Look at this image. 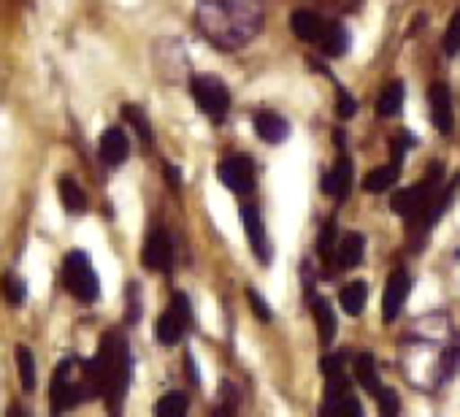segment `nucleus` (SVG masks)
<instances>
[{
    "label": "nucleus",
    "instance_id": "f257e3e1",
    "mask_svg": "<svg viewBox=\"0 0 460 417\" xmlns=\"http://www.w3.org/2000/svg\"><path fill=\"white\" fill-rule=\"evenodd\" d=\"M266 22L263 0H198L195 25L208 44L225 52L250 47Z\"/></svg>",
    "mask_w": 460,
    "mask_h": 417
},
{
    "label": "nucleus",
    "instance_id": "f03ea898",
    "mask_svg": "<svg viewBox=\"0 0 460 417\" xmlns=\"http://www.w3.org/2000/svg\"><path fill=\"white\" fill-rule=\"evenodd\" d=\"M93 368L98 379V393L109 406V417H122V406L133 379V355L122 331L114 328L103 333L93 358Z\"/></svg>",
    "mask_w": 460,
    "mask_h": 417
},
{
    "label": "nucleus",
    "instance_id": "7ed1b4c3",
    "mask_svg": "<svg viewBox=\"0 0 460 417\" xmlns=\"http://www.w3.org/2000/svg\"><path fill=\"white\" fill-rule=\"evenodd\" d=\"M98 379L93 368V358L71 355L60 360V366L52 371L49 382V409L55 417H63L82 406L90 398H98Z\"/></svg>",
    "mask_w": 460,
    "mask_h": 417
},
{
    "label": "nucleus",
    "instance_id": "20e7f679",
    "mask_svg": "<svg viewBox=\"0 0 460 417\" xmlns=\"http://www.w3.org/2000/svg\"><path fill=\"white\" fill-rule=\"evenodd\" d=\"M444 190V165L433 163L430 171L411 187H403L393 195L390 208L395 215H401L403 220H409L411 226L420 223L425 217V212L433 206V200L438 198V192Z\"/></svg>",
    "mask_w": 460,
    "mask_h": 417
},
{
    "label": "nucleus",
    "instance_id": "39448f33",
    "mask_svg": "<svg viewBox=\"0 0 460 417\" xmlns=\"http://www.w3.org/2000/svg\"><path fill=\"white\" fill-rule=\"evenodd\" d=\"M63 288L79 301V304H95L101 296V279L95 274V266L84 250H71L63 258Z\"/></svg>",
    "mask_w": 460,
    "mask_h": 417
},
{
    "label": "nucleus",
    "instance_id": "423d86ee",
    "mask_svg": "<svg viewBox=\"0 0 460 417\" xmlns=\"http://www.w3.org/2000/svg\"><path fill=\"white\" fill-rule=\"evenodd\" d=\"M190 90H192V98L198 103V109L211 117V120H222L230 109V90L225 87V82L214 74H198L192 76L190 82Z\"/></svg>",
    "mask_w": 460,
    "mask_h": 417
},
{
    "label": "nucleus",
    "instance_id": "0eeeda50",
    "mask_svg": "<svg viewBox=\"0 0 460 417\" xmlns=\"http://www.w3.org/2000/svg\"><path fill=\"white\" fill-rule=\"evenodd\" d=\"M192 328V306L184 293H173L171 306L160 315L155 325V336L163 347H173L184 339V333Z\"/></svg>",
    "mask_w": 460,
    "mask_h": 417
},
{
    "label": "nucleus",
    "instance_id": "6e6552de",
    "mask_svg": "<svg viewBox=\"0 0 460 417\" xmlns=\"http://www.w3.org/2000/svg\"><path fill=\"white\" fill-rule=\"evenodd\" d=\"M219 182L236 195H252L255 192V163L250 155H230L217 165Z\"/></svg>",
    "mask_w": 460,
    "mask_h": 417
},
{
    "label": "nucleus",
    "instance_id": "1a4fd4ad",
    "mask_svg": "<svg viewBox=\"0 0 460 417\" xmlns=\"http://www.w3.org/2000/svg\"><path fill=\"white\" fill-rule=\"evenodd\" d=\"M141 263L149 271H171V266H173V242H171L168 231H163V228L149 231V236L144 242V250H141Z\"/></svg>",
    "mask_w": 460,
    "mask_h": 417
},
{
    "label": "nucleus",
    "instance_id": "9d476101",
    "mask_svg": "<svg viewBox=\"0 0 460 417\" xmlns=\"http://www.w3.org/2000/svg\"><path fill=\"white\" fill-rule=\"evenodd\" d=\"M428 109L430 122L441 136H449L455 128V109H452V93L444 82H436L428 87Z\"/></svg>",
    "mask_w": 460,
    "mask_h": 417
},
{
    "label": "nucleus",
    "instance_id": "9b49d317",
    "mask_svg": "<svg viewBox=\"0 0 460 417\" xmlns=\"http://www.w3.org/2000/svg\"><path fill=\"white\" fill-rule=\"evenodd\" d=\"M409 290H411V277H409V271H406V269H395V271L390 274L387 285H385V293H382V317H385V323L398 320V315H401V309H403V304H406Z\"/></svg>",
    "mask_w": 460,
    "mask_h": 417
},
{
    "label": "nucleus",
    "instance_id": "f8f14e48",
    "mask_svg": "<svg viewBox=\"0 0 460 417\" xmlns=\"http://www.w3.org/2000/svg\"><path fill=\"white\" fill-rule=\"evenodd\" d=\"M242 226L247 231V239H250V247L255 253V258L261 263H269L271 261V250H269V239H266V226H263V215L255 203H242Z\"/></svg>",
    "mask_w": 460,
    "mask_h": 417
},
{
    "label": "nucleus",
    "instance_id": "ddd939ff",
    "mask_svg": "<svg viewBox=\"0 0 460 417\" xmlns=\"http://www.w3.org/2000/svg\"><path fill=\"white\" fill-rule=\"evenodd\" d=\"M98 157L106 168H119L130 157V138L119 125H111L103 130L98 141Z\"/></svg>",
    "mask_w": 460,
    "mask_h": 417
},
{
    "label": "nucleus",
    "instance_id": "4468645a",
    "mask_svg": "<svg viewBox=\"0 0 460 417\" xmlns=\"http://www.w3.org/2000/svg\"><path fill=\"white\" fill-rule=\"evenodd\" d=\"M349 187H352V160L341 155L336 165L323 176V192L336 200H344L349 195Z\"/></svg>",
    "mask_w": 460,
    "mask_h": 417
},
{
    "label": "nucleus",
    "instance_id": "2eb2a0df",
    "mask_svg": "<svg viewBox=\"0 0 460 417\" xmlns=\"http://www.w3.org/2000/svg\"><path fill=\"white\" fill-rule=\"evenodd\" d=\"M309 306H312V315H314V323H317V336H320V342H323V344H331V342L336 339L339 323H336V315H333L328 298H323L320 293L309 290Z\"/></svg>",
    "mask_w": 460,
    "mask_h": 417
},
{
    "label": "nucleus",
    "instance_id": "dca6fc26",
    "mask_svg": "<svg viewBox=\"0 0 460 417\" xmlns=\"http://www.w3.org/2000/svg\"><path fill=\"white\" fill-rule=\"evenodd\" d=\"M58 195H60V203H63V208H66L68 215L79 217V215L87 212V206H90L87 192H84V187L74 176H60L58 179Z\"/></svg>",
    "mask_w": 460,
    "mask_h": 417
},
{
    "label": "nucleus",
    "instance_id": "f3484780",
    "mask_svg": "<svg viewBox=\"0 0 460 417\" xmlns=\"http://www.w3.org/2000/svg\"><path fill=\"white\" fill-rule=\"evenodd\" d=\"M325 25H328V22H325L317 12H309V9H298V12L293 14V20H290L293 33H296L301 41H309V44H320Z\"/></svg>",
    "mask_w": 460,
    "mask_h": 417
},
{
    "label": "nucleus",
    "instance_id": "a211bd4d",
    "mask_svg": "<svg viewBox=\"0 0 460 417\" xmlns=\"http://www.w3.org/2000/svg\"><path fill=\"white\" fill-rule=\"evenodd\" d=\"M288 120L282 117V114H277V111H258L255 114V133H258V138H263L266 144H279V141H285V136H288Z\"/></svg>",
    "mask_w": 460,
    "mask_h": 417
},
{
    "label": "nucleus",
    "instance_id": "6ab92c4d",
    "mask_svg": "<svg viewBox=\"0 0 460 417\" xmlns=\"http://www.w3.org/2000/svg\"><path fill=\"white\" fill-rule=\"evenodd\" d=\"M320 49L328 58H341L349 49V31L341 22H328L320 39Z\"/></svg>",
    "mask_w": 460,
    "mask_h": 417
},
{
    "label": "nucleus",
    "instance_id": "aec40b11",
    "mask_svg": "<svg viewBox=\"0 0 460 417\" xmlns=\"http://www.w3.org/2000/svg\"><path fill=\"white\" fill-rule=\"evenodd\" d=\"M363 255H366V236L363 234H349L339 244L336 263H339V269H355V266L363 263Z\"/></svg>",
    "mask_w": 460,
    "mask_h": 417
},
{
    "label": "nucleus",
    "instance_id": "412c9836",
    "mask_svg": "<svg viewBox=\"0 0 460 417\" xmlns=\"http://www.w3.org/2000/svg\"><path fill=\"white\" fill-rule=\"evenodd\" d=\"M355 379L360 382V387L366 390V393H371L374 398L382 393V379H379V371H376V363H374V355H368V352H363V355H358V360H355Z\"/></svg>",
    "mask_w": 460,
    "mask_h": 417
},
{
    "label": "nucleus",
    "instance_id": "4be33fe9",
    "mask_svg": "<svg viewBox=\"0 0 460 417\" xmlns=\"http://www.w3.org/2000/svg\"><path fill=\"white\" fill-rule=\"evenodd\" d=\"M339 301H341V309H344L349 317L363 315L366 301H368V285H366V282H360V279H355V282L344 285V288H341V293H339Z\"/></svg>",
    "mask_w": 460,
    "mask_h": 417
},
{
    "label": "nucleus",
    "instance_id": "5701e85b",
    "mask_svg": "<svg viewBox=\"0 0 460 417\" xmlns=\"http://www.w3.org/2000/svg\"><path fill=\"white\" fill-rule=\"evenodd\" d=\"M398 176H401V165H395V163L390 160V163L374 168V171L363 179V190H366V192H385V190H390V187L398 182Z\"/></svg>",
    "mask_w": 460,
    "mask_h": 417
},
{
    "label": "nucleus",
    "instance_id": "b1692460",
    "mask_svg": "<svg viewBox=\"0 0 460 417\" xmlns=\"http://www.w3.org/2000/svg\"><path fill=\"white\" fill-rule=\"evenodd\" d=\"M187 412H190V398L181 390H168L155 404V417H187Z\"/></svg>",
    "mask_w": 460,
    "mask_h": 417
},
{
    "label": "nucleus",
    "instance_id": "393cba45",
    "mask_svg": "<svg viewBox=\"0 0 460 417\" xmlns=\"http://www.w3.org/2000/svg\"><path fill=\"white\" fill-rule=\"evenodd\" d=\"M239 406H242V395L236 390V385L225 379L219 385V393H217V409H214V417H239Z\"/></svg>",
    "mask_w": 460,
    "mask_h": 417
},
{
    "label": "nucleus",
    "instance_id": "a878e982",
    "mask_svg": "<svg viewBox=\"0 0 460 417\" xmlns=\"http://www.w3.org/2000/svg\"><path fill=\"white\" fill-rule=\"evenodd\" d=\"M401 106H403V82H390L376 101V111L379 117H395Z\"/></svg>",
    "mask_w": 460,
    "mask_h": 417
},
{
    "label": "nucleus",
    "instance_id": "bb28decb",
    "mask_svg": "<svg viewBox=\"0 0 460 417\" xmlns=\"http://www.w3.org/2000/svg\"><path fill=\"white\" fill-rule=\"evenodd\" d=\"M17 371H20L22 390H25V393H33V390H36V355H33V350L25 347V344L17 347Z\"/></svg>",
    "mask_w": 460,
    "mask_h": 417
},
{
    "label": "nucleus",
    "instance_id": "cd10ccee",
    "mask_svg": "<svg viewBox=\"0 0 460 417\" xmlns=\"http://www.w3.org/2000/svg\"><path fill=\"white\" fill-rule=\"evenodd\" d=\"M0 293H4V298H6L9 306H22L25 304V296H28V288H25V282H22L20 274L6 271L4 274V282H0Z\"/></svg>",
    "mask_w": 460,
    "mask_h": 417
},
{
    "label": "nucleus",
    "instance_id": "c85d7f7f",
    "mask_svg": "<svg viewBox=\"0 0 460 417\" xmlns=\"http://www.w3.org/2000/svg\"><path fill=\"white\" fill-rule=\"evenodd\" d=\"M122 117L133 125V130L138 133L141 144H144V146H152V125H149V117H146L138 106H133V103L122 106Z\"/></svg>",
    "mask_w": 460,
    "mask_h": 417
},
{
    "label": "nucleus",
    "instance_id": "c756f323",
    "mask_svg": "<svg viewBox=\"0 0 460 417\" xmlns=\"http://www.w3.org/2000/svg\"><path fill=\"white\" fill-rule=\"evenodd\" d=\"M317 250H320V258H323L325 263L336 261V253H339V244H336V220H328V223L323 226Z\"/></svg>",
    "mask_w": 460,
    "mask_h": 417
},
{
    "label": "nucleus",
    "instance_id": "7c9ffc66",
    "mask_svg": "<svg viewBox=\"0 0 460 417\" xmlns=\"http://www.w3.org/2000/svg\"><path fill=\"white\" fill-rule=\"evenodd\" d=\"M444 52L449 58H455L460 52V9L452 14L449 25H447V33H444Z\"/></svg>",
    "mask_w": 460,
    "mask_h": 417
},
{
    "label": "nucleus",
    "instance_id": "2f4dec72",
    "mask_svg": "<svg viewBox=\"0 0 460 417\" xmlns=\"http://www.w3.org/2000/svg\"><path fill=\"white\" fill-rule=\"evenodd\" d=\"M379 401V417H398L401 412V398L393 387H382V393L376 395Z\"/></svg>",
    "mask_w": 460,
    "mask_h": 417
},
{
    "label": "nucleus",
    "instance_id": "473e14b6",
    "mask_svg": "<svg viewBox=\"0 0 460 417\" xmlns=\"http://www.w3.org/2000/svg\"><path fill=\"white\" fill-rule=\"evenodd\" d=\"M414 146V136H409V133H401V136H395L393 141H390V155H393V163L395 165H401L403 163V157H406V152Z\"/></svg>",
    "mask_w": 460,
    "mask_h": 417
},
{
    "label": "nucleus",
    "instance_id": "72a5a7b5",
    "mask_svg": "<svg viewBox=\"0 0 460 417\" xmlns=\"http://www.w3.org/2000/svg\"><path fill=\"white\" fill-rule=\"evenodd\" d=\"M247 298H250V304H252V309H255V315H258V320H263V323H271V306L263 301V296L258 293V290H247Z\"/></svg>",
    "mask_w": 460,
    "mask_h": 417
},
{
    "label": "nucleus",
    "instance_id": "f704fd0d",
    "mask_svg": "<svg viewBox=\"0 0 460 417\" xmlns=\"http://www.w3.org/2000/svg\"><path fill=\"white\" fill-rule=\"evenodd\" d=\"M336 111H339V117H341V120H349V117L358 111L355 98H352L344 87H339V106H336Z\"/></svg>",
    "mask_w": 460,
    "mask_h": 417
},
{
    "label": "nucleus",
    "instance_id": "c9c22d12",
    "mask_svg": "<svg viewBox=\"0 0 460 417\" xmlns=\"http://www.w3.org/2000/svg\"><path fill=\"white\" fill-rule=\"evenodd\" d=\"M141 317V296H138V285L128 288V323H138Z\"/></svg>",
    "mask_w": 460,
    "mask_h": 417
},
{
    "label": "nucleus",
    "instance_id": "e433bc0d",
    "mask_svg": "<svg viewBox=\"0 0 460 417\" xmlns=\"http://www.w3.org/2000/svg\"><path fill=\"white\" fill-rule=\"evenodd\" d=\"M4 98H6V84H4V76H0V106H4Z\"/></svg>",
    "mask_w": 460,
    "mask_h": 417
}]
</instances>
